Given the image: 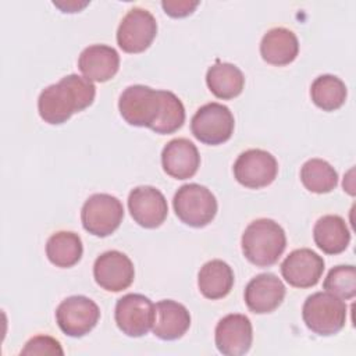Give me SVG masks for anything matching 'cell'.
I'll use <instances>...</instances> for the list:
<instances>
[{"label":"cell","mask_w":356,"mask_h":356,"mask_svg":"<svg viewBox=\"0 0 356 356\" xmlns=\"http://www.w3.org/2000/svg\"><path fill=\"white\" fill-rule=\"evenodd\" d=\"M95 96L96 88L92 81L70 74L40 92L38 111L44 122L58 125L70 120L72 114L89 107Z\"/></svg>","instance_id":"obj_1"},{"label":"cell","mask_w":356,"mask_h":356,"mask_svg":"<svg viewBox=\"0 0 356 356\" xmlns=\"http://www.w3.org/2000/svg\"><path fill=\"white\" fill-rule=\"evenodd\" d=\"M161 110L152 131L168 135L178 131L185 122V107L182 102L170 90H160Z\"/></svg>","instance_id":"obj_27"},{"label":"cell","mask_w":356,"mask_h":356,"mask_svg":"<svg viewBox=\"0 0 356 356\" xmlns=\"http://www.w3.org/2000/svg\"><path fill=\"white\" fill-rule=\"evenodd\" d=\"M100 318L99 306L83 295L64 299L56 309V321L60 330L72 338L89 334Z\"/></svg>","instance_id":"obj_9"},{"label":"cell","mask_w":356,"mask_h":356,"mask_svg":"<svg viewBox=\"0 0 356 356\" xmlns=\"http://www.w3.org/2000/svg\"><path fill=\"white\" fill-rule=\"evenodd\" d=\"M124 207L118 197L108 193L89 196L81 210L83 228L99 238L111 235L122 222Z\"/></svg>","instance_id":"obj_6"},{"label":"cell","mask_w":356,"mask_h":356,"mask_svg":"<svg viewBox=\"0 0 356 356\" xmlns=\"http://www.w3.org/2000/svg\"><path fill=\"white\" fill-rule=\"evenodd\" d=\"M172 206L177 217L186 225L202 228L217 214V199L210 189L200 184H185L174 195Z\"/></svg>","instance_id":"obj_4"},{"label":"cell","mask_w":356,"mask_h":356,"mask_svg":"<svg viewBox=\"0 0 356 356\" xmlns=\"http://www.w3.org/2000/svg\"><path fill=\"white\" fill-rule=\"evenodd\" d=\"M242 253L257 267H268L278 261L286 248L284 228L271 218L252 221L242 234Z\"/></svg>","instance_id":"obj_2"},{"label":"cell","mask_w":356,"mask_h":356,"mask_svg":"<svg viewBox=\"0 0 356 356\" xmlns=\"http://www.w3.org/2000/svg\"><path fill=\"white\" fill-rule=\"evenodd\" d=\"M78 68L89 81L106 82L118 72L120 56L108 44H92L79 54Z\"/></svg>","instance_id":"obj_18"},{"label":"cell","mask_w":356,"mask_h":356,"mask_svg":"<svg viewBox=\"0 0 356 356\" xmlns=\"http://www.w3.org/2000/svg\"><path fill=\"white\" fill-rule=\"evenodd\" d=\"M286 293L284 282L271 273H261L253 277L245 288V303L256 314L274 312Z\"/></svg>","instance_id":"obj_16"},{"label":"cell","mask_w":356,"mask_h":356,"mask_svg":"<svg viewBox=\"0 0 356 356\" xmlns=\"http://www.w3.org/2000/svg\"><path fill=\"white\" fill-rule=\"evenodd\" d=\"M156 317L153 302L140 293H127L115 303L114 318L122 334L139 338L152 328Z\"/></svg>","instance_id":"obj_8"},{"label":"cell","mask_w":356,"mask_h":356,"mask_svg":"<svg viewBox=\"0 0 356 356\" xmlns=\"http://www.w3.org/2000/svg\"><path fill=\"white\" fill-rule=\"evenodd\" d=\"M118 110L129 125L152 129L161 110L160 90L146 85H131L121 93Z\"/></svg>","instance_id":"obj_5"},{"label":"cell","mask_w":356,"mask_h":356,"mask_svg":"<svg viewBox=\"0 0 356 356\" xmlns=\"http://www.w3.org/2000/svg\"><path fill=\"white\" fill-rule=\"evenodd\" d=\"M93 277L96 284L104 291H124L135 278L134 263L120 250H107L95 260Z\"/></svg>","instance_id":"obj_12"},{"label":"cell","mask_w":356,"mask_h":356,"mask_svg":"<svg viewBox=\"0 0 356 356\" xmlns=\"http://www.w3.org/2000/svg\"><path fill=\"white\" fill-rule=\"evenodd\" d=\"M128 209L131 217L143 228L160 227L168 214V204L164 195L154 186L142 185L129 192Z\"/></svg>","instance_id":"obj_14"},{"label":"cell","mask_w":356,"mask_h":356,"mask_svg":"<svg viewBox=\"0 0 356 356\" xmlns=\"http://www.w3.org/2000/svg\"><path fill=\"white\" fill-rule=\"evenodd\" d=\"M156 317L153 323V334L163 341H174L181 338L191 325V314L188 309L171 299L160 300L154 305Z\"/></svg>","instance_id":"obj_19"},{"label":"cell","mask_w":356,"mask_h":356,"mask_svg":"<svg viewBox=\"0 0 356 356\" xmlns=\"http://www.w3.org/2000/svg\"><path fill=\"white\" fill-rule=\"evenodd\" d=\"M323 288L341 299H352L356 295L355 266H337L331 268L323 282Z\"/></svg>","instance_id":"obj_28"},{"label":"cell","mask_w":356,"mask_h":356,"mask_svg":"<svg viewBox=\"0 0 356 356\" xmlns=\"http://www.w3.org/2000/svg\"><path fill=\"white\" fill-rule=\"evenodd\" d=\"M64 350L57 339L49 335H36L31 338L21 355H63Z\"/></svg>","instance_id":"obj_29"},{"label":"cell","mask_w":356,"mask_h":356,"mask_svg":"<svg viewBox=\"0 0 356 356\" xmlns=\"http://www.w3.org/2000/svg\"><path fill=\"white\" fill-rule=\"evenodd\" d=\"M278 163L275 157L263 149L242 152L234 163L235 179L249 189L268 186L277 177Z\"/></svg>","instance_id":"obj_11"},{"label":"cell","mask_w":356,"mask_h":356,"mask_svg":"<svg viewBox=\"0 0 356 356\" xmlns=\"http://www.w3.org/2000/svg\"><path fill=\"white\" fill-rule=\"evenodd\" d=\"M199 6V1L195 0H163L161 7L170 17L174 18H182L195 11V8Z\"/></svg>","instance_id":"obj_30"},{"label":"cell","mask_w":356,"mask_h":356,"mask_svg":"<svg viewBox=\"0 0 356 356\" xmlns=\"http://www.w3.org/2000/svg\"><path fill=\"white\" fill-rule=\"evenodd\" d=\"M163 170L175 179H188L193 177L200 165V154L186 138H177L170 140L161 152Z\"/></svg>","instance_id":"obj_17"},{"label":"cell","mask_w":356,"mask_h":356,"mask_svg":"<svg viewBox=\"0 0 356 356\" xmlns=\"http://www.w3.org/2000/svg\"><path fill=\"white\" fill-rule=\"evenodd\" d=\"M303 186L313 193H328L338 185V172L323 159H310L300 168Z\"/></svg>","instance_id":"obj_26"},{"label":"cell","mask_w":356,"mask_h":356,"mask_svg":"<svg viewBox=\"0 0 356 356\" xmlns=\"http://www.w3.org/2000/svg\"><path fill=\"white\" fill-rule=\"evenodd\" d=\"M299 53V42L296 35L282 26L273 28L264 33L260 42V54L263 60L271 65H288Z\"/></svg>","instance_id":"obj_20"},{"label":"cell","mask_w":356,"mask_h":356,"mask_svg":"<svg viewBox=\"0 0 356 356\" xmlns=\"http://www.w3.org/2000/svg\"><path fill=\"white\" fill-rule=\"evenodd\" d=\"M216 346L225 356H242L249 352L253 341V328L248 316L232 313L224 316L216 325Z\"/></svg>","instance_id":"obj_13"},{"label":"cell","mask_w":356,"mask_h":356,"mask_svg":"<svg viewBox=\"0 0 356 356\" xmlns=\"http://www.w3.org/2000/svg\"><path fill=\"white\" fill-rule=\"evenodd\" d=\"M346 96L348 90L343 81L335 75L324 74L312 82L310 97L313 103L324 111H334L342 107Z\"/></svg>","instance_id":"obj_25"},{"label":"cell","mask_w":356,"mask_h":356,"mask_svg":"<svg viewBox=\"0 0 356 356\" xmlns=\"http://www.w3.org/2000/svg\"><path fill=\"white\" fill-rule=\"evenodd\" d=\"M313 239L318 249L327 254L342 253L349 242L350 232L345 220L337 214H327L317 220L313 228Z\"/></svg>","instance_id":"obj_21"},{"label":"cell","mask_w":356,"mask_h":356,"mask_svg":"<svg viewBox=\"0 0 356 356\" xmlns=\"http://www.w3.org/2000/svg\"><path fill=\"white\" fill-rule=\"evenodd\" d=\"M348 307L343 299L330 292H316L306 298L302 317L306 327L321 337L338 334L346 323Z\"/></svg>","instance_id":"obj_3"},{"label":"cell","mask_w":356,"mask_h":356,"mask_svg":"<svg viewBox=\"0 0 356 356\" xmlns=\"http://www.w3.org/2000/svg\"><path fill=\"white\" fill-rule=\"evenodd\" d=\"M157 35V22L145 8L134 7L121 19L117 29V43L125 53H142Z\"/></svg>","instance_id":"obj_10"},{"label":"cell","mask_w":356,"mask_h":356,"mask_svg":"<svg viewBox=\"0 0 356 356\" xmlns=\"http://www.w3.org/2000/svg\"><path fill=\"white\" fill-rule=\"evenodd\" d=\"M200 293L211 300L225 298L234 286V271L228 263L214 259L204 263L197 274Z\"/></svg>","instance_id":"obj_22"},{"label":"cell","mask_w":356,"mask_h":356,"mask_svg":"<svg viewBox=\"0 0 356 356\" xmlns=\"http://www.w3.org/2000/svg\"><path fill=\"white\" fill-rule=\"evenodd\" d=\"M324 271V260L312 249L302 248L291 252L281 263V274L295 288L314 286Z\"/></svg>","instance_id":"obj_15"},{"label":"cell","mask_w":356,"mask_h":356,"mask_svg":"<svg viewBox=\"0 0 356 356\" xmlns=\"http://www.w3.org/2000/svg\"><path fill=\"white\" fill-rule=\"evenodd\" d=\"M82 253V241L75 232L58 231L47 239L46 256L56 267L68 268L75 266L81 260Z\"/></svg>","instance_id":"obj_24"},{"label":"cell","mask_w":356,"mask_h":356,"mask_svg":"<svg viewBox=\"0 0 356 356\" xmlns=\"http://www.w3.org/2000/svg\"><path fill=\"white\" fill-rule=\"evenodd\" d=\"M234 115L231 110L221 103H207L196 110L191 120L193 136L204 145H221L234 134Z\"/></svg>","instance_id":"obj_7"},{"label":"cell","mask_w":356,"mask_h":356,"mask_svg":"<svg viewBox=\"0 0 356 356\" xmlns=\"http://www.w3.org/2000/svg\"><path fill=\"white\" fill-rule=\"evenodd\" d=\"M206 83L216 97L229 100L242 93L245 86V76L236 65L217 61L209 67L206 74Z\"/></svg>","instance_id":"obj_23"}]
</instances>
